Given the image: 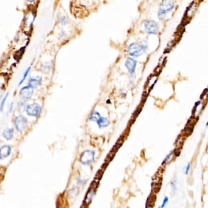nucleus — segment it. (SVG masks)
<instances>
[{"instance_id":"ddd939ff","label":"nucleus","mask_w":208,"mask_h":208,"mask_svg":"<svg viewBox=\"0 0 208 208\" xmlns=\"http://www.w3.org/2000/svg\"><path fill=\"white\" fill-rule=\"evenodd\" d=\"M97 123H98V126L101 128H104V127H106L108 126L109 123H110V122L109 120V119H108L107 118H104V117H101L98 120H97Z\"/></svg>"},{"instance_id":"7c9ffc66","label":"nucleus","mask_w":208,"mask_h":208,"mask_svg":"<svg viewBox=\"0 0 208 208\" xmlns=\"http://www.w3.org/2000/svg\"><path fill=\"white\" fill-rule=\"evenodd\" d=\"M206 126H208V120H207V122H206Z\"/></svg>"},{"instance_id":"4468645a","label":"nucleus","mask_w":208,"mask_h":208,"mask_svg":"<svg viewBox=\"0 0 208 208\" xmlns=\"http://www.w3.org/2000/svg\"><path fill=\"white\" fill-rule=\"evenodd\" d=\"M3 137L7 140H11L14 137V129L10 128H6L3 132Z\"/></svg>"},{"instance_id":"423d86ee","label":"nucleus","mask_w":208,"mask_h":208,"mask_svg":"<svg viewBox=\"0 0 208 208\" xmlns=\"http://www.w3.org/2000/svg\"><path fill=\"white\" fill-rule=\"evenodd\" d=\"M95 158V152L92 150H86L82 153L80 157V162L84 165L90 164Z\"/></svg>"},{"instance_id":"f03ea898","label":"nucleus","mask_w":208,"mask_h":208,"mask_svg":"<svg viewBox=\"0 0 208 208\" xmlns=\"http://www.w3.org/2000/svg\"><path fill=\"white\" fill-rule=\"evenodd\" d=\"M148 46L146 43L132 42L127 48L128 55L132 58H139L143 55L148 50Z\"/></svg>"},{"instance_id":"0eeeda50","label":"nucleus","mask_w":208,"mask_h":208,"mask_svg":"<svg viewBox=\"0 0 208 208\" xmlns=\"http://www.w3.org/2000/svg\"><path fill=\"white\" fill-rule=\"evenodd\" d=\"M137 65V61L132 57L128 58L125 62V66L131 76H133L135 74Z\"/></svg>"},{"instance_id":"a878e982","label":"nucleus","mask_w":208,"mask_h":208,"mask_svg":"<svg viewBox=\"0 0 208 208\" xmlns=\"http://www.w3.org/2000/svg\"><path fill=\"white\" fill-rule=\"evenodd\" d=\"M8 95H9V93H8L6 95L5 97L4 98V99L3 100V101H2V104H1V110H2V111H3L4 105H5V103H6V100H7V98H8Z\"/></svg>"},{"instance_id":"39448f33","label":"nucleus","mask_w":208,"mask_h":208,"mask_svg":"<svg viewBox=\"0 0 208 208\" xmlns=\"http://www.w3.org/2000/svg\"><path fill=\"white\" fill-rule=\"evenodd\" d=\"M27 118L23 115H19L18 117H16L14 120V125L16 128L17 130V131L20 132H22L26 129L27 126Z\"/></svg>"},{"instance_id":"6e6552de","label":"nucleus","mask_w":208,"mask_h":208,"mask_svg":"<svg viewBox=\"0 0 208 208\" xmlns=\"http://www.w3.org/2000/svg\"><path fill=\"white\" fill-rule=\"evenodd\" d=\"M42 112L41 106L37 103H33L28 105L26 109V112L28 115L33 117H38Z\"/></svg>"},{"instance_id":"a211bd4d","label":"nucleus","mask_w":208,"mask_h":208,"mask_svg":"<svg viewBox=\"0 0 208 208\" xmlns=\"http://www.w3.org/2000/svg\"><path fill=\"white\" fill-rule=\"evenodd\" d=\"M100 117H101L100 114L98 112L94 111V112H93L91 114V115H90V120L91 121H96V122H97V120H98Z\"/></svg>"},{"instance_id":"f8f14e48","label":"nucleus","mask_w":208,"mask_h":208,"mask_svg":"<svg viewBox=\"0 0 208 208\" xmlns=\"http://www.w3.org/2000/svg\"><path fill=\"white\" fill-rule=\"evenodd\" d=\"M197 3L195 2L193 3H192L187 9L186 12H185V17L187 19H190L191 17H192V16H193L195 12L196 11V7H197Z\"/></svg>"},{"instance_id":"9d476101","label":"nucleus","mask_w":208,"mask_h":208,"mask_svg":"<svg viewBox=\"0 0 208 208\" xmlns=\"http://www.w3.org/2000/svg\"><path fill=\"white\" fill-rule=\"evenodd\" d=\"M11 153V147L9 145H4L0 148V159H3L8 157Z\"/></svg>"},{"instance_id":"412c9836","label":"nucleus","mask_w":208,"mask_h":208,"mask_svg":"<svg viewBox=\"0 0 208 208\" xmlns=\"http://www.w3.org/2000/svg\"><path fill=\"white\" fill-rule=\"evenodd\" d=\"M31 67H28V69H27V70L25 71V73H24V75H23V78H22V79L21 80V81H20V83H19V86L20 85H21L23 82H24V81L26 79V78H27V76H28V74L30 73V71H31Z\"/></svg>"},{"instance_id":"f257e3e1","label":"nucleus","mask_w":208,"mask_h":208,"mask_svg":"<svg viewBox=\"0 0 208 208\" xmlns=\"http://www.w3.org/2000/svg\"><path fill=\"white\" fill-rule=\"evenodd\" d=\"M175 6L174 0H162L157 13V16L160 21L165 20L168 14L171 12Z\"/></svg>"},{"instance_id":"20e7f679","label":"nucleus","mask_w":208,"mask_h":208,"mask_svg":"<svg viewBox=\"0 0 208 208\" xmlns=\"http://www.w3.org/2000/svg\"><path fill=\"white\" fill-rule=\"evenodd\" d=\"M98 185V181H96L95 180V181L92 182V185L90 187L85 197V199L84 201V204L85 205L88 206L92 201L93 196L95 195V192H96V189L97 188Z\"/></svg>"},{"instance_id":"bb28decb","label":"nucleus","mask_w":208,"mask_h":208,"mask_svg":"<svg viewBox=\"0 0 208 208\" xmlns=\"http://www.w3.org/2000/svg\"><path fill=\"white\" fill-rule=\"evenodd\" d=\"M190 167H191V165H190V163H189V164H187V165L185 166V169H184L185 175H188V173H189V170H190Z\"/></svg>"},{"instance_id":"5701e85b","label":"nucleus","mask_w":208,"mask_h":208,"mask_svg":"<svg viewBox=\"0 0 208 208\" xmlns=\"http://www.w3.org/2000/svg\"><path fill=\"white\" fill-rule=\"evenodd\" d=\"M201 104V101H198L197 102L195 103V105H194V107L193 108V110H192V115L194 116L195 115V113L197 111V109L198 108V106Z\"/></svg>"},{"instance_id":"b1692460","label":"nucleus","mask_w":208,"mask_h":208,"mask_svg":"<svg viewBox=\"0 0 208 208\" xmlns=\"http://www.w3.org/2000/svg\"><path fill=\"white\" fill-rule=\"evenodd\" d=\"M168 201H169V198H168V196H165L164 198V199H163V201H162V205L160 206V208H164L166 205H167V204L168 203Z\"/></svg>"},{"instance_id":"f3484780","label":"nucleus","mask_w":208,"mask_h":208,"mask_svg":"<svg viewBox=\"0 0 208 208\" xmlns=\"http://www.w3.org/2000/svg\"><path fill=\"white\" fill-rule=\"evenodd\" d=\"M171 190L173 193H176L178 190L177 180L176 178H173L171 182Z\"/></svg>"},{"instance_id":"9b49d317","label":"nucleus","mask_w":208,"mask_h":208,"mask_svg":"<svg viewBox=\"0 0 208 208\" xmlns=\"http://www.w3.org/2000/svg\"><path fill=\"white\" fill-rule=\"evenodd\" d=\"M42 82V78L41 76H36L34 78H31L28 81V85L33 88H37L39 87Z\"/></svg>"},{"instance_id":"7ed1b4c3","label":"nucleus","mask_w":208,"mask_h":208,"mask_svg":"<svg viewBox=\"0 0 208 208\" xmlns=\"http://www.w3.org/2000/svg\"><path fill=\"white\" fill-rule=\"evenodd\" d=\"M145 31L149 35L157 34L159 31L158 23L153 20H147L144 23Z\"/></svg>"},{"instance_id":"393cba45","label":"nucleus","mask_w":208,"mask_h":208,"mask_svg":"<svg viewBox=\"0 0 208 208\" xmlns=\"http://www.w3.org/2000/svg\"><path fill=\"white\" fill-rule=\"evenodd\" d=\"M207 92H208V89H205L203 91L202 93H201V95H200V97H199L200 100H203V99L204 98V97L207 95Z\"/></svg>"},{"instance_id":"4be33fe9","label":"nucleus","mask_w":208,"mask_h":208,"mask_svg":"<svg viewBox=\"0 0 208 208\" xmlns=\"http://www.w3.org/2000/svg\"><path fill=\"white\" fill-rule=\"evenodd\" d=\"M104 171V170L103 169V168H101L98 170V171L97 173V175H96V176H95V179L96 181H99V180L101 179V176H102L103 175Z\"/></svg>"},{"instance_id":"c85d7f7f","label":"nucleus","mask_w":208,"mask_h":208,"mask_svg":"<svg viewBox=\"0 0 208 208\" xmlns=\"http://www.w3.org/2000/svg\"><path fill=\"white\" fill-rule=\"evenodd\" d=\"M13 107H14V103H12L10 105V106L9 107V110H8V113H11L12 111V109H13Z\"/></svg>"},{"instance_id":"6ab92c4d","label":"nucleus","mask_w":208,"mask_h":208,"mask_svg":"<svg viewBox=\"0 0 208 208\" xmlns=\"http://www.w3.org/2000/svg\"><path fill=\"white\" fill-rule=\"evenodd\" d=\"M174 155V151H171L167 155V156L165 157V159H164L162 163V165H165L167 164H168L170 160H171V158L172 157V156Z\"/></svg>"},{"instance_id":"1a4fd4ad","label":"nucleus","mask_w":208,"mask_h":208,"mask_svg":"<svg viewBox=\"0 0 208 208\" xmlns=\"http://www.w3.org/2000/svg\"><path fill=\"white\" fill-rule=\"evenodd\" d=\"M34 93V88L30 86L29 85L28 86H25L23 87L20 92V96L25 100H28L31 98L32 95Z\"/></svg>"},{"instance_id":"aec40b11","label":"nucleus","mask_w":208,"mask_h":208,"mask_svg":"<svg viewBox=\"0 0 208 208\" xmlns=\"http://www.w3.org/2000/svg\"><path fill=\"white\" fill-rule=\"evenodd\" d=\"M58 22H59V23H61V25H65L68 23L69 22V20H68V19L65 17V16H59L58 17Z\"/></svg>"},{"instance_id":"2eb2a0df","label":"nucleus","mask_w":208,"mask_h":208,"mask_svg":"<svg viewBox=\"0 0 208 208\" xmlns=\"http://www.w3.org/2000/svg\"><path fill=\"white\" fill-rule=\"evenodd\" d=\"M51 68V64H50L48 62V63H45V64H42L41 65V70L43 73H48L50 71Z\"/></svg>"},{"instance_id":"cd10ccee","label":"nucleus","mask_w":208,"mask_h":208,"mask_svg":"<svg viewBox=\"0 0 208 208\" xmlns=\"http://www.w3.org/2000/svg\"><path fill=\"white\" fill-rule=\"evenodd\" d=\"M141 111H142V108H139L136 111V112H135V113L134 114V115H133V117L134 118V120L136 119V118L138 116V115L140 114V112H141Z\"/></svg>"},{"instance_id":"dca6fc26","label":"nucleus","mask_w":208,"mask_h":208,"mask_svg":"<svg viewBox=\"0 0 208 208\" xmlns=\"http://www.w3.org/2000/svg\"><path fill=\"white\" fill-rule=\"evenodd\" d=\"M28 107L27 105V102L25 100V99H24V100H21L19 103V111H20L21 112L24 111L25 109L26 110Z\"/></svg>"},{"instance_id":"c756f323","label":"nucleus","mask_w":208,"mask_h":208,"mask_svg":"<svg viewBox=\"0 0 208 208\" xmlns=\"http://www.w3.org/2000/svg\"><path fill=\"white\" fill-rule=\"evenodd\" d=\"M28 1L29 2H30V3H33V2H35V1H36V0H28Z\"/></svg>"}]
</instances>
